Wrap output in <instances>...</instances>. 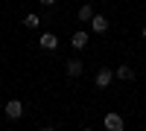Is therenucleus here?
I'll use <instances>...</instances> for the list:
<instances>
[{
	"label": "nucleus",
	"instance_id": "1",
	"mask_svg": "<svg viewBox=\"0 0 146 131\" xmlns=\"http://www.w3.org/2000/svg\"><path fill=\"white\" fill-rule=\"evenodd\" d=\"M6 117H9V120H21V117H23V105H21L18 99L6 102Z\"/></svg>",
	"mask_w": 146,
	"mask_h": 131
},
{
	"label": "nucleus",
	"instance_id": "2",
	"mask_svg": "<svg viewBox=\"0 0 146 131\" xmlns=\"http://www.w3.org/2000/svg\"><path fill=\"white\" fill-rule=\"evenodd\" d=\"M123 117H120V114H105V128L108 131H123Z\"/></svg>",
	"mask_w": 146,
	"mask_h": 131
},
{
	"label": "nucleus",
	"instance_id": "3",
	"mask_svg": "<svg viewBox=\"0 0 146 131\" xmlns=\"http://www.w3.org/2000/svg\"><path fill=\"white\" fill-rule=\"evenodd\" d=\"M91 26H94L96 35H102V32H108V26H111V23H108L105 15H94V18H91Z\"/></svg>",
	"mask_w": 146,
	"mask_h": 131
},
{
	"label": "nucleus",
	"instance_id": "4",
	"mask_svg": "<svg viewBox=\"0 0 146 131\" xmlns=\"http://www.w3.org/2000/svg\"><path fill=\"white\" fill-rule=\"evenodd\" d=\"M111 79H114V70L100 67V73H96V88H108V85H111Z\"/></svg>",
	"mask_w": 146,
	"mask_h": 131
},
{
	"label": "nucleus",
	"instance_id": "5",
	"mask_svg": "<svg viewBox=\"0 0 146 131\" xmlns=\"http://www.w3.org/2000/svg\"><path fill=\"white\" fill-rule=\"evenodd\" d=\"M64 70H67V76H82V70H85V64L79 61V58H70V61H64Z\"/></svg>",
	"mask_w": 146,
	"mask_h": 131
},
{
	"label": "nucleus",
	"instance_id": "6",
	"mask_svg": "<svg viewBox=\"0 0 146 131\" xmlns=\"http://www.w3.org/2000/svg\"><path fill=\"white\" fill-rule=\"evenodd\" d=\"M114 76H117L120 82H135V70H131L129 64H120V67L114 70Z\"/></svg>",
	"mask_w": 146,
	"mask_h": 131
},
{
	"label": "nucleus",
	"instance_id": "7",
	"mask_svg": "<svg viewBox=\"0 0 146 131\" xmlns=\"http://www.w3.org/2000/svg\"><path fill=\"white\" fill-rule=\"evenodd\" d=\"M70 47H73V50H85V47H88V32H73Z\"/></svg>",
	"mask_w": 146,
	"mask_h": 131
},
{
	"label": "nucleus",
	"instance_id": "8",
	"mask_svg": "<svg viewBox=\"0 0 146 131\" xmlns=\"http://www.w3.org/2000/svg\"><path fill=\"white\" fill-rule=\"evenodd\" d=\"M38 44L44 47V50H56V47H58V38H56L53 32H44L41 38H38Z\"/></svg>",
	"mask_w": 146,
	"mask_h": 131
},
{
	"label": "nucleus",
	"instance_id": "9",
	"mask_svg": "<svg viewBox=\"0 0 146 131\" xmlns=\"http://www.w3.org/2000/svg\"><path fill=\"white\" fill-rule=\"evenodd\" d=\"M38 23H41V18H38V15H27V18H23V26H27V29H35Z\"/></svg>",
	"mask_w": 146,
	"mask_h": 131
},
{
	"label": "nucleus",
	"instance_id": "10",
	"mask_svg": "<svg viewBox=\"0 0 146 131\" xmlns=\"http://www.w3.org/2000/svg\"><path fill=\"white\" fill-rule=\"evenodd\" d=\"M94 18V6H88V3H85L82 9H79V20H91Z\"/></svg>",
	"mask_w": 146,
	"mask_h": 131
},
{
	"label": "nucleus",
	"instance_id": "11",
	"mask_svg": "<svg viewBox=\"0 0 146 131\" xmlns=\"http://www.w3.org/2000/svg\"><path fill=\"white\" fill-rule=\"evenodd\" d=\"M41 3H44V6H53V3H56V0H41Z\"/></svg>",
	"mask_w": 146,
	"mask_h": 131
},
{
	"label": "nucleus",
	"instance_id": "12",
	"mask_svg": "<svg viewBox=\"0 0 146 131\" xmlns=\"http://www.w3.org/2000/svg\"><path fill=\"white\" fill-rule=\"evenodd\" d=\"M143 38H146V26H143Z\"/></svg>",
	"mask_w": 146,
	"mask_h": 131
}]
</instances>
